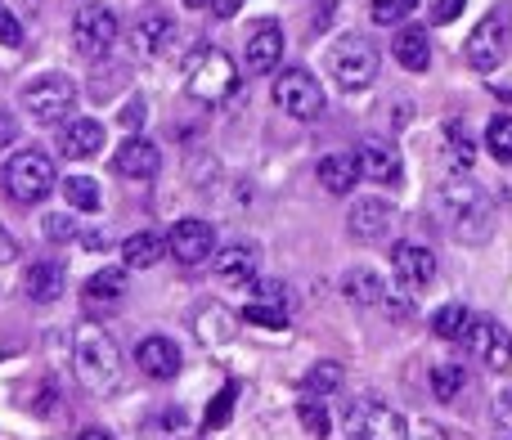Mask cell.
I'll return each instance as SVG.
<instances>
[{
    "instance_id": "obj_1",
    "label": "cell",
    "mask_w": 512,
    "mask_h": 440,
    "mask_svg": "<svg viewBox=\"0 0 512 440\" xmlns=\"http://www.w3.org/2000/svg\"><path fill=\"white\" fill-rule=\"evenodd\" d=\"M72 369H77L81 387L104 396L122 382V351L99 324H77L72 333Z\"/></svg>"
},
{
    "instance_id": "obj_2",
    "label": "cell",
    "mask_w": 512,
    "mask_h": 440,
    "mask_svg": "<svg viewBox=\"0 0 512 440\" xmlns=\"http://www.w3.org/2000/svg\"><path fill=\"white\" fill-rule=\"evenodd\" d=\"M436 207H441V225L459 243H486L490 238V203L472 180H450L436 194Z\"/></svg>"
},
{
    "instance_id": "obj_3",
    "label": "cell",
    "mask_w": 512,
    "mask_h": 440,
    "mask_svg": "<svg viewBox=\"0 0 512 440\" xmlns=\"http://www.w3.org/2000/svg\"><path fill=\"white\" fill-rule=\"evenodd\" d=\"M324 63H328V72L337 77V86L342 90H364V86H373V77H378L382 54H378V45H373L369 36L346 32V36H337V41L328 45Z\"/></svg>"
},
{
    "instance_id": "obj_4",
    "label": "cell",
    "mask_w": 512,
    "mask_h": 440,
    "mask_svg": "<svg viewBox=\"0 0 512 440\" xmlns=\"http://www.w3.org/2000/svg\"><path fill=\"white\" fill-rule=\"evenodd\" d=\"M185 77H189V95L203 99V104H225V99L239 90V68H234V59L225 50H212V45L189 54Z\"/></svg>"
},
{
    "instance_id": "obj_5",
    "label": "cell",
    "mask_w": 512,
    "mask_h": 440,
    "mask_svg": "<svg viewBox=\"0 0 512 440\" xmlns=\"http://www.w3.org/2000/svg\"><path fill=\"white\" fill-rule=\"evenodd\" d=\"M23 108L36 126H63L68 113H77V81L63 72H45L23 90Z\"/></svg>"
},
{
    "instance_id": "obj_6",
    "label": "cell",
    "mask_w": 512,
    "mask_h": 440,
    "mask_svg": "<svg viewBox=\"0 0 512 440\" xmlns=\"http://www.w3.org/2000/svg\"><path fill=\"white\" fill-rule=\"evenodd\" d=\"M5 189L14 203H45L50 198V189H59V180H54V162L45 158L41 149H23L9 158L5 167Z\"/></svg>"
},
{
    "instance_id": "obj_7",
    "label": "cell",
    "mask_w": 512,
    "mask_h": 440,
    "mask_svg": "<svg viewBox=\"0 0 512 440\" xmlns=\"http://www.w3.org/2000/svg\"><path fill=\"white\" fill-rule=\"evenodd\" d=\"M512 50V5H495L468 36V63L477 72H495Z\"/></svg>"
},
{
    "instance_id": "obj_8",
    "label": "cell",
    "mask_w": 512,
    "mask_h": 440,
    "mask_svg": "<svg viewBox=\"0 0 512 440\" xmlns=\"http://www.w3.org/2000/svg\"><path fill=\"white\" fill-rule=\"evenodd\" d=\"M117 36H122V23L108 5H81L72 14V45L81 59H104L117 45Z\"/></svg>"
},
{
    "instance_id": "obj_9",
    "label": "cell",
    "mask_w": 512,
    "mask_h": 440,
    "mask_svg": "<svg viewBox=\"0 0 512 440\" xmlns=\"http://www.w3.org/2000/svg\"><path fill=\"white\" fill-rule=\"evenodd\" d=\"M274 104L288 117H297V122H315V117L324 113V86L297 63V68L274 77Z\"/></svg>"
},
{
    "instance_id": "obj_10",
    "label": "cell",
    "mask_w": 512,
    "mask_h": 440,
    "mask_svg": "<svg viewBox=\"0 0 512 440\" xmlns=\"http://www.w3.org/2000/svg\"><path fill=\"white\" fill-rule=\"evenodd\" d=\"M346 432L351 440H409V423L382 400H355L346 409Z\"/></svg>"
},
{
    "instance_id": "obj_11",
    "label": "cell",
    "mask_w": 512,
    "mask_h": 440,
    "mask_svg": "<svg viewBox=\"0 0 512 440\" xmlns=\"http://www.w3.org/2000/svg\"><path fill=\"white\" fill-rule=\"evenodd\" d=\"M167 252L176 256L180 265H203L216 256V229L207 225V220H176L167 234Z\"/></svg>"
},
{
    "instance_id": "obj_12",
    "label": "cell",
    "mask_w": 512,
    "mask_h": 440,
    "mask_svg": "<svg viewBox=\"0 0 512 440\" xmlns=\"http://www.w3.org/2000/svg\"><path fill=\"white\" fill-rule=\"evenodd\" d=\"M463 342L472 346V351L481 355V364H486L490 373H508L512 369V333L499 319H472V328H468V337Z\"/></svg>"
},
{
    "instance_id": "obj_13",
    "label": "cell",
    "mask_w": 512,
    "mask_h": 440,
    "mask_svg": "<svg viewBox=\"0 0 512 440\" xmlns=\"http://www.w3.org/2000/svg\"><path fill=\"white\" fill-rule=\"evenodd\" d=\"M391 270H396V283L405 292H423L427 283L436 279L441 261H436V252L427 243H396V252H391Z\"/></svg>"
},
{
    "instance_id": "obj_14",
    "label": "cell",
    "mask_w": 512,
    "mask_h": 440,
    "mask_svg": "<svg viewBox=\"0 0 512 440\" xmlns=\"http://www.w3.org/2000/svg\"><path fill=\"white\" fill-rule=\"evenodd\" d=\"M171 41H176V18L162 14V9H144V14L131 23V45L140 54H149V59L167 54Z\"/></svg>"
},
{
    "instance_id": "obj_15",
    "label": "cell",
    "mask_w": 512,
    "mask_h": 440,
    "mask_svg": "<svg viewBox=\"0 0 512 440\" xmlns=\"http://www.w3.org/2000/svg\"><path fill=\"white\" fill-rule=\"evenodd\" d=\"M135 364H140L144 378L153 382H171L180 373V346L171 342V337H144L140 346H135Z\"/></svg>"
},
{
    "instance_id": "obj_16",
    "label": "cell",
    "mask_w": 512,
    "mask_h": 440,
    "mask_svg": "<svg viewBox=\"0 0 512 440\" xmlns=\"http://www.w3.org/2000/svg\"><path fill=\"white\" fill-rule=\"evenodd\" d=\"M243 59H248V68L256 77H265V72L279 68L283 59V27L274 23V18H265V23H256L248 32V50H243Z\"/></svg>"
},
{
    "instance_id": "obj_17",
    "label": "cell",
    "mask_w": 512,
    "mask_h": 440,
    "mask_svg": "<svg viewBox=\"0 0 512 440\" xmlns=\"http://www.w3.org/2000/svg\"><path fill=\"white\" fill-rule=\"evenodd\" d=\"M391 216L396 212H391L387 198H360L351 207V216H346V229H351L355 243H378V238H387Z\"/></svg>"
},
{
    "instance_id": "obj_18",
    "label": "cell",
    "mask_w": 512,
    "mask_h": 440,
    "mask_svg": "<svg viewBox=\"0 0 512 440\" xmlns=\"http://www.w3.org/2000/svg\"><path fill=\"white\" fill-rule=\"evenodd\" d=\"M360 176L373 180V185H400V176H405V162H400V149H391V144L382 140H369L360 144Z\"/></svg>"
},
{
    "instance_id": "obj_19",
    "label": "cell",
    "mask_w": 512,
    "mask_h": 440,
    "mask_svg": "<svg viewBox=\"0 0 512 440\" xmlns=\"http://www.w3.org/2000/svg\"><path fill=\"white\" fill-rule=\"evenodd\" d=\"M104 149V126L95 117H68L59 131V153L63 158H95Z\"/></svg>"
},
{
    "instance_id": "obj_20",
    "label": "cell",
    "mask_w": 512,
    "mask_h": 440,
    "mask_svg": "<svg viewBox=\"0 0 512 440\" xmlns=\"http://www.w3.org/2000/svg\"><path fill=\"white\" fill-rule=\"evenodd\" d=\"M113 167L117 176H131V180H153L162 167V153L153 140H126L122 149L113 153Z\"/></svg>"
},
{
    "instance_id": "obj_21",
    "label": "cell",
    "mask_w": 512,
    "mask_h": 440,
    "mask_svg": "<svg viewBox=\"0 0 512 440\" xmlns=\"http://www.w3.org/2000/svg\"><path fill=\"white\" fill-rule=\"evenodd\" d=\"M256 270H261V261H256V252L248 243H234V247H225V252H216V279H221L225 288H252Z\"/></svg>"
},
{
    "instance_id": "obj_22",
    "label": "cell",
    "mask_w": 512,
    "mask_h": 440,
    "mask_svg": "<svg viewBox=\"0 0 512 440\" xmlns=\"http://www.w3.org/2000/svg\"><path fill=\"white\" fill-rule=\"evenodd\" d=\"M23 288L36 306H50L68 288V270H63V261H32V270L23 274Z\"/></svg>"
},
{
    "instance_id": "obj_23",
    "label": "cell",
    "mask_w": 512,
    "mask_h": 440,
    "mask_svg": "<svg viewBox=\"0 0 512 440\" xmlns=\"http://www.w3.org/2000/svg\"><path fill=\"white\" fill-rule=\"evenodd\" d=\"M391 54H396L400 68L427 72V63H432V36H427V27H400L396 41H391Z\"/></svg>"
},
{
    "instance_id": "obj_24",
    "label": "cell",
    "mask_w": 512,
    "mask_h": 440,
    "mask_svg": "<svg viewBox=\"0 0 512 440\" xmlns=\"http://www.w3.org/2000/svg\"><path fill=\"white\" fill-rule=\"evenodd\" d=\"M315 176L328 194H351V189L360 185V158H355V153H328V158H319Z\"/></svg>"
},
{
    "instance_id": "obj_25",
    "label": "cell",
    "mask_w": 512,
    "mask_h": 440,
    "mask_svg": "<svg viewBox=\"0 0 512 440\" xmlns=\"http://www.w3.org/2000/svg\"><path fill=\"white\" fill-rule=\"evenodd\" d=\"M342 292L351 306H364V310H382V301H387V283L373 270H351L342 279Z\"/></svg>"
},
{
    "instance_id": "obj_26",
    "label": "cell",
    "mask_w": 512,
    "mask_h": 440,
    "mask_svg": "<svg viewBox=\"0 0 512 440\" xmlns=\"http://www.w3.org/2000/svg\"><path fill=\"white\" fill-rule=\"evenodd\" d=\"M162 256H167V238H158L153 229H140V234H131L122 243V265L126 270H149V265H158Z\"/></svg>"
},
{
    "instance_id": "obj_27",
    "label": "cell",
    "mask_w": 512,
    "mask_h": 440,
    "mask_svg": "<svg viewBox=\"0 0 512 440\" xmlns=\"http://www.w3.org/2000/svg\"><path fill=\"white\" fill-rule=\"evenodd\" d=\"M472 310L468 306H459V301H450V306H441L432 315V333L441 337V342H463L468 337V328H472Z\"/></svg>"
},
{
    "instance_id": "obj_28",
    "label": "cell",
    "mask_w": 512,
    "mask_h": 440,
    "mask_svg": "<svg viewBox=\"0 0 512 440\" xmlns=\"http://www.w3.org/2000/svg\"><path fill=\"white\" fill-rule=\"evenodd\" d=\"M126 292V265H104L86 279V297L90 301H122Z\"/></svg>"
},
{
    "instance_id": "obj_29",
    "label": "cell",
    "mask_w": 512,
    "mask_h": 440,
    "mask_svg": "<svg viewBox=\"0 0 512 440\" xmlns=\"http://www.w3.org/2000/svg\"><path fill=\"white\" fill-rule=\"evenodd\" d=\"M337 387H342V364H333V360H319L315 369L301 378V391H306L310 400H319V396H337Z\"/></svg>"
},
{
    "instance_id": "obj_30",
    "label": "cell",
    "mask_w": 512,
    "mask_h": 440,
    "mask_svg": "<svg viewBox=\"0 0 512 440\" xmlns=\"http://www.w3.org/2000/svg\"><path fill=\"white\" fill-rule=\"evenodd\" d=\"M63 198H68V207H77V212H99V203H104V194H99V185L90 176H68L59 180Z\"/></svg>"
},
{
    "instance_id": "obj_31",
    "label": "cell",
    "mask_w": 512,
    "mask_h": 440,
    "mask_svg": "<svg viewBox=\"0 0 512 440\" xmlns=\"http://www.w3.org/2000/svg\"><path fill=\"white\" fill-rule=\"evenodd\" d=\"M445 149H450V162L459 171H468L472 162H477V144H472V135H468V126H463V122L445 126Z\"/></svg>"
},
{
    "instance_id": "obj_32",
    "label": "cell",
    "mask_w": 512,
    "mask_h": 440,
    "mask_svg": "<svg viewBox=\"0 0 512 440\" xmlns=\"http://www.w3.org/2000/svg\"><path fill=\"white\" fill-rule=\"evenodd\" d=\"M463 382H468V378H463L459 364H436V369H432V396L450 405V400H459Z\"/></svg>"
},
{
    "instance_id": "obj_33",
    "label": "cell",
    "mask_w": 512,
    "mask_h": 440,
    "mask_svg": "<svg viewBox=\"0 0 512 440\" xmlns=\"http://www.w3.org/2000/svg\"><path fill=\"white\" fill-rule=\"evenodd\" d=\"M414 9H418V0H373V5H369V18H373L378 27H400L409 14H414Z\"/></svg>"
},
{
    "instance_id": "obj_34",
    "label": "cell",
    "mask_w": 512,
    "mask_h": 440,
    "mask_svg": "<svg viewBox=\"0 0 512 440\" xmlns=\"http://www.w3.org/2000/svg\"><path fill=\"white\" fill-rule=\"evenodd\" d=\"M243 319L248 324H261V328H288V306L283 301H252L248 310H243Z\"/></svg>"
},
{
    "instance_id": "obj_35",
    "label": "cell",
    "mask_w": 512,
    "mask_h": 440,
    "mask_svg": "<svg viewBox=\"0 0 512 440\" xmlns=\"http://www.w3.org/2000/svg\"><path fill=\"white\" fill-rule=\"evenodd\" d=\"M486 149H490V158L512 162V117H495L486 126Z\"/></svg>"
},
{
    "instance_id": "obj_36",
    "label": "cell",
    "mask_w": 512,
    "mask_h": 440,
    "mask_svg": "<svg viewBox=\"0 0 512 440\" xmlns=\"http://www.w3.org/2000/svg\"><path fill=\"white\" fill-rule=\"evenodd\" d=\"M234 400H239V387H234V382H230V387H221V391H216V400H212V405H207V418H203V423H207V432H216V427H225V423H230V418H234Z\"/></svg>"
},
{
    "instance_id": "obj_37",
    "label": "cell",
    "mask_w": 512,
    "mask_h": 440,
    "mask_svg": "<svg viewBox=\"0 0 512 440\" xmlns=\"http://www.w3.org/2000/svg\"><path fill=\"white\" fill-rule=\"evenodd\" d=\"M297 414H301V427H306L310 436H319V440L333 436V418H328V409L319 405V400H301Z\"/></svg>"
},
{
    "instance_id": "obj_38",
    "label": "cell",
    "mask_w": 512,
    "mask_h": 440,
    "mask_svg": "<svg viewBox=\"0 0 512 440\" xmlns=\"http://www.w3.org/2000/svg\"><path fill=\"white\" fill-rule=\"evenodd\" d=\"M0 45H9V50H18V45H23V23H18L5 5H0Z\"/></svg>"
},
{
    "instance_id": "obj_39",
    "label": "cell",
    "mask_w": 512,
    "mask_h": 440,
    "mask_svg": "<svg viewBox=\"0 0 512 440\" xmlns=\"http://www.w3.org/2000/svg\"><path fill=\"white\" fill-rule=\"evenodd\" d=\"M45 238H50V243H72L77 225H72L68 216H45Z\"/></svg>"
},
{
    "instance_id": "obj_40",
    "label": "cell",
    "mask_w": 512,
    "mask_h": 440,
    "mask_svg": "<svg viewBox=\"0 0 512 440\" xmlns=\"http://www.w3.org/2000/svg\"><path fill=\"white\" fill-rule=\"evenodd\" d=\"M468 9V0H432V23H454Z\"/></svg>"
},
{
    "instance_id": "obj_41",
    "label": "cell",
    "mask_w": 512,
    "mask_h": 440,
    "mask_svg": "<svg viewBox=\"0 0 512 440\" xmlns=\"http://www.w3.org/2000/svg\"><path fill=\"white\" fill-rule=\"evenodd\" d=\"M207 5H212V14H216V18H234L243 5H248V0H207Z\"/></svg>"
},
{
    "instance_id": "obj_42",
    "label": "cell",
    "mask_w": 512,
    "mask_h": 440,
    "mask_svg": "<svg viewBox=\"0 0 512 440\" xmlns=\"http://www.w3.org/2000/svg\"><path fill=\"white\" fill-rule=\"evenodd\" d=\"M409 440H450V436H445L436 423H427V418H423V423H414V436H409Z\"/></svg>"
},
{
    "instance_id": "obj_43",
    "label": "cell",
    "mask_w": 512,
    "mask_h": 440,
    "mask_svg": "<svg viewBox=\"0 0 512 440\" xmlns=\"http://www.w3.org/2000/svg\"><path fill=\"white\" fill-rule=\"evenodd\" d=\"M18 256V243H14V234H9L5 225H0V265H9Z\"/></svg>"
},
{
    "instance_id": "obj_44",
    "label": "cell",
    "mask_w": 512,
    "mask_h": 440,
    "mask_svg": "<svg viewBox=\"0 0 512 440\" xmlns=\"http://www.w3.org/2000/svg\"><path fill=\"white\" fill-rule=\"evenodd\" d=\"M14 135H18L14 117H9V113H5V108H0V149H9V144H14Z\"/></svg>"
},
{
    "instance_id": "obj_45",
    "label": "cell",
    "mask_w": 512,
    "mask_h": 440,
    "mask_svg": "<svg viewBox=\"0 0 512 440\" xmlns=\"http://www.w3.org/2000/svg\"><path fill=\"white\" fill-rule=\"evenodd\" d=\"M122 122H126V126H144V99H131V104H126Z\"/></svg>"
},
{
    "instance_id": "obj_46",
    "label": "cell",
    "mask_w": 512,
    "mask_h": 440,
    "mask_svg": "<svg viewBox=\"0 0 512 440\" xmlns=\"http://www.w3.org/2000/svg\"><path fill=\"white\" fill-rule=\"evenodd\" d=\"M499 423L512 427V396H499Z\"/></svg>"
},
{
    "instance_id": "obj_47",
    "label": "cell",
    "mask_w": 512,
    "mask_h": 440,
    "mask_svg": "<svg viewBox=\"0 0 512 440\" xmlns=\"http://www.w3.org/2000/svg\"><path fill=\"white\" fill-rule=\"evenodd\" d=\"M77 440H113V436H108V432H99V427H90V432H81Z\"/></svg>"
},
{
    "instance_id": "obj_48",
    "label": "cell",
    "mask_w": 512,
    "mask_h": 440,
    "mask_svg": "<svg viewBox=\"0 0 512 440\" xmlns=\"http://www.w3.org/2000/svg\"><path fill=\"white\" fill-rule=\"evenodd\" d=\"M185 5H189V9H203V5H207V0H185Z\"/></svg>"
}]
</instances>
